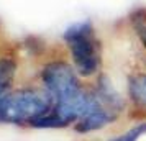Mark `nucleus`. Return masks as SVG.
<instances>
[{"label":"nucleus","mask_w":146,"mask_h":141,"mask_svg":"<svg viewBox=\"0 0 146 141\" xmlns=\"http://www.w3.org/2000/svg\"><path fill=\"white\" fill-rule=\"evenodd\" d=\"M43 82L54 102V108L31 123L36 128H61L80 120L95 100V97L80 89L76 72L66 62L48 64L43 71Z\"/></svg>","instance_id":"f257e3e1"},{"label":"nucleus","mask_w":146,"mask_h":141,"mask_svg":"<svg viewBox=\"0 0 146 141\" xmlns=\"http://www.w3.org/2000/svg\"><path fill=\"white\" fill-rule=\"evenodd\" d=\"M53 99L38 90H17L0 99V123H33L51 112Z\"/></svg>","instance_id":"f03ea898"},{"label":"nucleus","mask_w":146,"mask_h":141,"mask_svg":"<svg viewBox=\"0 0 146 141\" xmlns=\"http://www.w3.org/2000/svg\"><path fill=\"white\" fill-rule=\"evenodd\" d=\"M64 40L69 46L77 74L92 75L100 64L99 41L92 25L89 21H80L69 26L64 33Z\"/></svg>","instance_id":"7ed1b4c3"},{"label":"nucleus","mask_w":146,"mask_h":141,"mask_svg":"<svg viewBox=\"0 0 146 141\" xmlns=\"http://www.w3.org/2000/svg\"><path fill=\"white\" fill-rule=\"evenodd\" d=\"M113 118H115V113H112V110H108L99 99H95L92 107L87 110V113L80 120H77L76 128L82 133H87V131H94L108 125Z\"/></svg>","instance_id":"20e7f679"},{"label":"nucleus","mask_w":146,"mask_h":141,"mask_svg":"<svg viewBox=\"0 0 146 141\" xmlns=\"http://www.w3.org/2000/svg\"><path fill=\"white\" fill-rule=\"evenodd\" d=\"M128 90H130L131 100L136 105L146 107V74L131 75L128 82Z\"/></svg>","instance_id":"39448f33"},{"label":"nucleus","mask_w":146,"mask_h":141,"mask_svg":"<svg viewBox=\"0 0 146 141\" xmlns=\"http://www.w3.org/2000/svg\"><path fill=\"white\" fill-rule=\"evenodd\" d=\"M15 61L10 58H2L0 59V99L5 95L7 89L10 87V84L13 81L15 75Z\"/></svg>","instance_id":"423d86ee"},{"label":"nucleus","mask_w":146,"mask_h":141,"mask_svg":"<svg viewBox=\"0 0 146 141\" xmlns=\"http://www.w3.org/2000/svg\"><path fill=\"white\" fill-rule=\"evenodd\" d=\"M130 21H131V26L135 30V33L138 34L139 41L146 48V10L145 8L135 10L131 13V17H130Z\"/></svg>","instance_id":"0eeeda50"},{"label":"nucleus","mask_w":146,"mask_h":141,"mask_svg":"<svg viewBox=\"0 0 146 141\" xmlns=\"http://www.w3.org/2000/svg\"><path fill=\"white\" fill-rule=\"evenodd\" d=\"M145 133H146V123H143V125H139V126L133 128L131 131L121 134V136L117 138L115 141H138V138L141 136V134H145Z\"/></svg>","instance_id":"6e6552de"}]
</instances>
